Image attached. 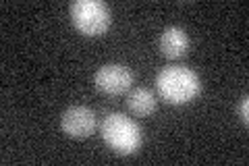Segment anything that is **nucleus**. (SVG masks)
<instances>
[{"label": "nucleus", "mask_w": 249, "mask_h": 166, "mask_svg": "<svg viewBox=\"0 0 249 166\" xmlns=\"http://www.w3.org/2000/svg\"><path fill=\"white\" fill-rule=\"evenodd\" d=\"M156 90L160 98L175 106H183L199 93V77L189 67H164L156 75Z\"/></svg>", "instance_id": "1"}, {"label": "nucleus", "mask_w": 249, "mask_h": 166, "mask_svg": "<svg viewBox=\"0 0 249 166\" xmlns=\"http://www.w3.org/2000/svg\"><path fill=\"white\" fill-rule=\"evenodd\" d=\"M71 23L83 36H102L110 27L112 13L102 0H75L69 6Z\"/></svg>", "instance_id": "3"}, {"label": "nucleus", "mask_w": 249, "mask_h": 166, "mask_svg": "<svg viewBox=\"0 0 249 166\" xmlns=\"http://www.w3.org/2000/svg\"><path fill=\"white\" fill-rule=\"evenodd\" d=\"M104 144L119 156L135 154L143 144V131L131 116H124L123 112H110L104 116L100 125Z\"/></svg>", "instance_id": "2"}, {"label": "nucleus", "mask_w": 249, "mask_h": 166, "mask_svg": "<svg viewBox=\"0 0 249 166\" xmlns=\"http://www.w3.org/2000/svg\"><path fill=\"white\" fill-rule=\"evenodd\" d=\"M158 46H160V52L164 54L166 58H170V60L181 58L183 54L189 50V36H187V31H185L183 27H178V25H168V27L160 34Z\"/></svg>", "instance_id": "6"}, {"label": "nucleus", "mask_w": 249, "mask_h": 166, "mask_svg": "<svg viewBox=\"0 0 249 166\" xmlns=\"http://www.w3.org/2000/svg\"><path fill=\"white\" fill-rule=\"evenodd\" d=\"M237 114H239V118H241V123H243V125L249 123V98H247V96H243V98L239 100Z\"/></svg>", "instance_id": "8"}, {"label": "nucleus", "mask_w": 249, "mask_h": 166, "mask_svg": "<svg viewBox=\"0 0 249 166\" xmlns=\"http://www.w3.org/2000/svg\"><path fill=\"white\" fill-rule=\"evenodd\" d=\"M60 129L71 139H85L96 131V112L88 106H71L60 116Z\"/></svg>", "instance_id": "5"}, {"label": "nucleus", "mask_w": 249, "mask_h": 166, "mask_svg": "<svg viewBox=\"0 0 249 166\" xmlns=\"http://www.w3.org/2000/svg\"><path fill=\"white\" fill-rule=\"evenodd\" d=\"M127 106L133 114L137 116H147L156 110V96L152 90L147 88H135L129 92L127 96Z\"/></svg>", "instance_id": "7"}, {"label": "nucleus", "mask_w": 249, "mask_h": 166, "mask_svg": "<svg viewBox=\"0 0 249 166\" xmlns=\"http://www.w3.org/2000/svg\"><path fill=\"white\" fill-rule=\"evenodd\" d=\"M93 83H96L98 92L106 93V96H121L133 83V73H131L129 67L121 65V62H108V65L96 71Z\"/></svg>", "instance_id": "4"}]
</instances>
